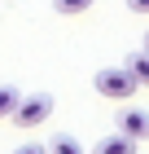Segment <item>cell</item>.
Listing matches in <instances>:
<instances>
[{
	"label": "cell",
	"instance_id": "cell-1",
	"mask_svg": "<svg viewBox=\"0 0 149 154\" xmlns=\"http://www.w3.org/2000/svg\"><path fill=\"white\" fill-rule=\"evenodd\" d=\"M92 88H97L105 101H132L136 88H140V79L127 71V66H105V71L92 75Z\"/></svg>",
	"mask_w": 149,
	"mask_h": 154
},
{
	"label": "cell",
	"instance_id": "cell-2",
	"mask_svg": "<svg viewBox=\"0 0 149 154\" xmlns=\"http://www.w3.org/2000/svg\"><path fill=\"white\" fill-rule=\"evenodd\" d=\"M48 115H53V97H48V93H31V97L18 101V110L9 115V123H13V128H40Z\"/></svg>",
	"mask_w": 149,
	"mask_h": 154
},
{
	"label": "cell",
	"instance_id": "cell-3",
	"mask_svg": "<svg viewBox=\"0 0 149 154\" xmlns=\"http://www.w3.org/2000/svg\"><path fill=\"white\" fill-rule=\"evenodd\" d=\"M118 132L136 137V141H149V110H136V106L118 110Z\"/></svg>",
	"mask_w": 149,
	"mask_h": 154
},
{
	"label": "cell",
	"instance_id": "cell-4",
	"mask_svg": "<svg viewBox=\"0 0 149 154\" xmlns=\"http://www.w3.org/2000/svg\"><path fill=\"white\" fill-rule=\"evenodd\" d=\"M140 141L136 137H127V132H114V137H101V141L92 145V154H136Z\"/></svg>",
	"mask_w": 149,
	"mask_h": 154
},
{
	"label": "cell",
	"instance_id": "cell-5",
	"mask_svg": "<svg viewBox=\"0 0 149 154\" xmlns=\"http://www.w3.org/2000/svg\"><path fill=\"white\" fill-rule=\"evenodd\" d=\"M127 71L140 79V88H149V48H140V53H132V57H127Z\"/></svg>",
	"mask_w": 149,
	"mask_h": 154
},
{
	"label": "cell",
	"instance_id": "cell-6",
	"mask_svg": "<svg viewBox=\"0 0 149 154\" xmlns=\"http://www.w3.org/2000/svg\"><path fill=\"white\" fill-rule=\"evenodd\" d=\"M18 101H22L18 88H13V84H0V119H9L13 110H18Z\"/></svg>",
	"mask_w": 149,
	"mask_h": 154
},
{
	"label": "cell",
	"instance_id": "cell-7",
	"mask_svg": "<svg viewBox=\"0 0 149 154\" xmlns=\"http://www.w3.org/2000/svg\"><path fill=\"white\" fill-rule=\"evenodd\" d=\"M97 0H53V9L61 13V18H75V13H83V9H92Z\"/></svg>",
	"mask_w": 149,
	"mask_h": 154
},
{
	"label": "cell",
	"instance_id": "cell-8",
	"mask_svg": "<svg viewBox=\"0 0 149 154\" xmlns=\"http://www.w3.org/2000/svg\"><path fill=\"white\" fill-rule=\"evenodd\" d=\"M48 154H83V145L75 137H57V141H48Z\"/></svg>",
	"mask_w": 149,
	"mask_h": 154
},
{
	"label": "cell",
	"instance_id": "cell-9",
	"mask_svg": "<svg viewBox=\"0 0 149 154\" xmlns=\"http://www.w3.org/2000/svg\"><path fill=\"white\" fill-rule=\"evenodd\" d=\"M13 154H48V150H44V145H35V141H26V145H18Z\"/></svg>",
	"mask_w": 149,
	"mask_h": 154
},
{
	"label": "cell",
	"instance_id": "cell-10",
	"mask_svg": "<svg viewBox=\"0 0 149 154\" xmlns=\"http://www.w3.org/2000/svg\"><path fill=\"white\" fill-rule=\"evenodd\" d=\"M127 9L132 13H149V0H127Z\"/></svg>",
	"mask_w": 149,
	"mask_h": 154
},
{
	"label": "cell",
	"instance_id": "cell-11",
	"mask_svg": "<svg viewBox=\"0 0 149 154\" xmlns=\"http://www.w3.org/2000/svg\"><path fill=\"white\" fill-rule=\"evenodd\" d=\"M145 48H149V31H145Z\"/></svg>",
	"mask_w": 149,
	"mask_h": 154
}]
</instances>
